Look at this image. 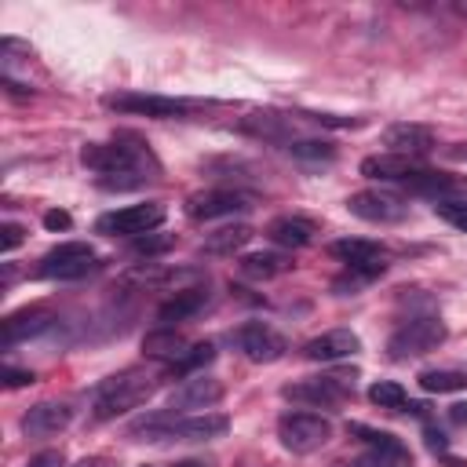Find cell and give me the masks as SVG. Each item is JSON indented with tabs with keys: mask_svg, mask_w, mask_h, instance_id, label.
Here are the masks:
<instances>
[{
	"mask_svg": "<svg viewBox=\"0 0 467 467\" xmlns=\"http://www.w3.org/2000/svg\"><path fill=\"white\" fill-rule=\"evenodd\" d=\"M80 164H88L91 171H99V186L106 190H131L139 186L146 175V164H150V153L142 146H124V139L117 142H88L80 150Z\"/></svg>",
	"mask_w": 467,
	"mask_h": 467,
	"instance_id": "6da1fadb",
	"label": "cell"
},
{
	"mask_svg": "<svg viewBox=\"0 0 467 467\" xmlns=\"http://www.w3.org/2000/svg\"><path fill=\"white\" fill-rule=\"evenodd\" d=\"M153 376H142V372H120L113 379H106L95 394V420H113L128 409H139L150 394H153Z\"/></svg>",
	"mask_w": 467,
	"mask_h": 467,
	"instance_id": "7a4b0ae2",
	"label": "cell"
},
{
	"mask_svg": "<svg viewBox=\"0 0 467 467\" xmlns=\"http://www.w3.org/2000/svg\"><path fill=\"white\" fill-rule=\"evenodd\" d=\"M441 343H445V321L441 317H412L387 339V354H390V361H409V358L431 354Z\"/></svg>",
	"mask_w": 467,
	"mask_h": 467,
	"instance_id": "3957f363",
	"label": "cell"
},
{
	"mask_svg": "<svg viewBox=\"0 0 467 467\" xmlns=\"http://www.w3.org/2000/svg\"><path fill=\"white\" fill-rule=\"evenodd\" d=\"M277 438L288 452L306 456V452H317L332 438V423L317 412H285L277 420Z\"/></svg>",
	"mask_w": 467,
	"mask_h": 467,
	"instance_id": "277c9868",
	"label": "cell"
},
{
	"mask_svg": "<svg viewBox=\"0 0 467 467\" xmlns=\"http://www.w3.org/2000/svg\"><path fill=\"white\" fill-rule=\"evenodd\" d=\"M91 270H95V248L84 241H62L36 263V277L47 281H77Z\"/></svg>",
	"mask_w": 467,
	"mask_h": 467,
	"instance_id": "5b68a950",
	"label": "cell"
},
{
	"mask_svg": "<svg viewBox=\"0 0 467 467\" xmlns=\"http://www.w3.org/2000/svg\"><path fill=\"white\" fill-rule=\"evenodd\" d=\"M161 223H164V204L146 201V204H128V208L109 212V215H99L95 230L109 234V237H142V234H153Z\"/></svg>",
	"mask_w": 467,
	"mask_h": 467,
	"instance_id": "8992f818",
	"label": "cell"
},
{
	"mask_svg": "<svg viewBox=\"0 0 467 467\" xmlns=\"http://www.w3.org/2000/svg\"><path fill=\"white\" fill-rule=\"evenodd\" d=\"M347 212L365 223H401L409 215V201L390 190H358L347 197Z\"/></svg>",
	"mask_w": 467,
	"mask_h": 467,
	"instance_id": "52a82bcc",
	"label": "cell"
},
{
	"mask_svg": "<svg viewBox=\"0 0 467 467\" xmlns=\"http://www.w3.org/2000/svg\"><path fill=\"white\" fill-rule=\"evenodd\" d=\"M106 106L109 109H120V113H135V117H182L193 109V102H182V99H168V95H135V91H124V95H106Z\"/></svg>",
	"mask_w": 467,
	"mask_h": 467,
	"instance_id": "ba28073f",
	"label": "cell"
},
{
	"mask_svg": "<svg viewBox=\"0 0 467 467\" xmlns=\"http://www.w3.org/2000/svg\"><path fill=\"white\" fill-rule=\"evenodd\" d=\"M234 339H237V347L244 350V358L255 361V365H270V361L285 358V350H288L285 336H277V332H274L270 325H263V321H248V325H241Z\"/></svg>",
	"mask_w": 467,
	"mask_h": 467,
	"instance_id": "9c48e42d",
	"label": "cell"
},
{
	"mask_svg": "<svg viewBox=\"0 0 467 467\" xmlns=\"http://www.w3.org/2000/svg\"><path fill=\"white\" fill-rule=\"evenodd\" d=\"M328 252H332L339 263H347L350 274H358V277H365V281H372V277H379V274L387 270L379 244L361 241V237H343V241H336Z\"/></svg>",
	"mask_w": 467,
	"mask_h": 467,
	"instance_id": "30bf717a",
	"label": "cell"
},
{
	"mask_svg": "<svg viewBox=\"0 0 467 467\" xmlns=\"http://www.w3.org/2000/svg\"><path fill=\"white\" fill-rule=\"evenodd\" d=\"M350 387H354V372L350 376H317V379L288 383L281 394L292 398V401H303V405H339Z\"/></svg>",
	"mask_w": 467,
	"mask_h": 467,
	"instance_id": "8fae6325",
	"label": "cell"
},
{
	"mask_svg": "<svg viewBox=\"0 0 467 467\" xmlns=\"http://www.w3.org/2000/svg\"><path fill=\"white\" fill-rule=\"evenodd\" d=\"M405 186L420 197H431L434 204L438 201H467V175H449V171H427L420 168L416 175L405 179Z\"/></svg>",
	"mask_w": 467,
	"mask_h": 467,
	"instance_id": "7c38bea8",
	"label": "cell"
},
{
	"mask_svg": "<svg viewBox=\"0 0 467 467\" xmlns=\"http://www.w3.org/2000/svg\"><path fill=\"white\" fill-rule=\"evenodd\" d=\"M244 208H252V197L241 190H204V193H193L186 201L190 219H219V215H234Z\"/></svg>",
	"mask_w": 467,
	"mask_h": 467,
	"instance_id": "4fadbf2b",
	"label": "cell"
},
{
	"mask_svg": "<svg viewBox=\"0 0 467 467\" xmlns=\"http://www.w3.org/2000/svg\"><path fill=\"white\" fill-rule=\"evenodd\" d=\"M383 146H387V153H398V157H412L416 161V157H423V153L434 150V135L423 124H390L383 131Z\"/></svg>",
	"mask_w": 467,
	"mask_h": 467,
	"instance_id": "5bb4252c",
	"label": "cell"
},
{
	"mask_svg": "<svg viewBox=\"0 0 467 467\" xmlns=\"http://www.w3.org/2000/svg\"><path fill=\"white\" fill-rule=\"evenodd\" d=\"M69 420H73L69 405H62V401H36L22 416V431H26V438H51V434L66 431Z\"/></svg>",
	"mask_w": 467,
	"mask_h": 467,
	"instance_id": "9a60e30c",
	"label": "cell"
},
{
	"mask_svg": "<svg viewBox=\"0 0 467 467\" xmlns=\"http://www.w3.org/2000/svg\"><path fill=\"white\" fill-rule=\"evenodd\" d=\"M358 350H361V339L350 328H332V332L314 336L303 347V358H310V361H343V358H350Z\"/></svg>",
	"mask_w": 467,
	"mask_h": 467,
	"instance_id": "2e32d148",
	"label": "cell"
},
{
	"mask_svg": "<svg viewBox=\"0 0 467 467\" xmlns=\"http://www.w3.org/2000/svg\"><path fill=\"white\" fill-rule=\"evenodd\" d=\"M51 325H55V317H51L44 306H26V310H15V314L4 317L0 339H4V347H11V343H18V339H33V336L47 332Z\"/></svg>",
	"mask_w": 467,
	"mask_h": 467,
	"instance_id": "e0dca14e",
	"label": "cell"
},
{
	"mask_svg": "<svg viewBox=\"0 0 467 467\" xmlns=\"http://www.w3.org/2000/svg\"><path fill=\"white\" fill-rule=\"evenodd\" d=\"M223 398V383L212 376H190L182 387L171 390V409H212Z\"/></svg>",
	"mask_w": 467,
	"mask_h": 467,
	"instance_id": "ac0fdd59",
	"label": "cell"
},
{
	"mask_svg": "<svg viewBox=\"0 0 467 467\" xmlns=\"http://www.w3.org/2000/svg\"><path fill=\"white\" fill-rule=\"evenodd\" d=\"M314 234H317V226L310 223V219H303V215H277V219H270V226H266V237L277 244V248H306L310 241H314Z\"/></svg>",
	"mask_w": 467,
	"mask_h": 467,
	"instance_id": "d6986e66",
	"label": "cell"
},
{
	"mask_svg": "<svg viewBox=\"0 0 467 467\" xmlns=\"http://www.w3.org/2000/svg\"><path fill=\"white\" fill-rule=\"evenodd\" d=\"M230 420L223 412H201V416H171V438H186V441H208L226 434Z\"/></svg>",
	"mask_w": 467,
	"mask_h": 467,
	"instance_id": "ffe728a7",
	"label": "cell"
},
{
	"mask_svg": "<svg viewBox=\"0 0 467 467\" xmlns=\"http://www.w3.org/2000/svg\"><path fill=\"white\" fill-rule=\"evenodd\" d=\"M416 161L412 157H398V153H376L361 161V175L365 179H379V182H405L409 175H416Z\"/></svg>",
	"mask_w": 467,
	"mask_h": 467,
	"instance_id": "44dd1931",
	"label": "cell"
},
{
	"mask_svg": "<svg viewBox=\"0 0 467 467\" xmlns=\"http://www.w3.org/2000/svg\"><path fill=\"white\" fill-rule=\"evenodd\" d=\"M208 303V288H182V292H175L171 299H164L161 306H157V321H164V328H171L175 321H190L201 306Z\"/></svg>",
	"mask_w": 467,
	"mask_h": 467,
	"instance_id": "7402d4cb",
	"label": "cell"
},
{
	"mask_svg": "<svg viewBox=\"0 0 467 467\" xmlns=\"http://www.w3.org/2000/svg\"><path fill=\"white\" fill-rule=\"evenodd\" d=\"M237 270L244 277H252V281H270L277 274H288L292 270V259L288 255H277V252H252V255H244L237 263Z\"/></svg>",
	"mask_w": 467,
	"mask_h": 467,
	"instance_id": "603a6c76",
	"label": "cell"
},
{
	"mask_svg": "<svg viewBox=\"0 0 467 467\" xmlns=\"http://www.w3.org/2000/svg\"><path fill=\"white\" fill-rule=\"evenodd\" d=\"M142 354L157 361H179L186 354V339L175 328H153L142 336Z\"/></svg>",
	"mask_w": 467,
	"mask_h": 467,
	"instance_id": "cb8c5ba5",
	"label": "cell"
},
{
	"mask_svg": "<svg viewBox=\"0 0 467 467\" xmlns=\"http://www.w3.org/2000/svg\"><path fill=\"white\" fill-rule=\"evenodd\" d=\"M248 241H252V226L237 223V226H223V230L208 234V237H204V252H212V255H234V252H241Z\"/></svg>",
	"mask_w": 467,
	"mask_h": 467,
	"instance_id": "d4e9b609",
	"label": "cell"
},
{
	"mask_svg": "<svg viewBox=\"0 0 467 467\" xmlns=\"http://www.w3.org/2000/svg\"><path fill=\"white\" fill-rule=\"evenodd\" d=\"M368 467H412V452H409V445H401L394 434H387L379 445H372Z\"/></svg>",
	"mask_w": 467,
	"mask_h": 467,
	"instance_id": "484cf974",
	"label": "cell"
},
{
	"mask_svg": "<svg viewBox=\"0 0 467 467\" xmlns=\"http://www.w3.org/2000/svg\"><path fill=\"white\" fill-rule=\"evenodd\" d=\"M420 387L427 394H452L467 387V372H452V368H423L420 372Z\"/></svg>",
	"mask_w": 467,
	"mask_h": 467,
	"instance_id": "4316f807",
	"label": "cell"
},
{
	"mask_svg": "<svg viewBox=\"0 0 467 467\" xmlns=\"http://www.w3.org/2000/svg\"><path fill=\"white\" fill-rule=\"evenodd\" d=\"M212 358H215L212 343H193V347H186V354L179 361H171V376H197V368H204Z\"/></svg>",
	"mask_w": 467,
	"mask_h": 467,
	"instance_id": "83f0119b",
	"label": "cell"
},
{
	"mask_svg": "<svg viewBox=\"0 0 467 467\" xmlns=\"http://www.w3.org/2000/svg\"><path fill=\"white\" fill-rule=\"evenodd\" d=\"M368 398H372V405H379V409H405V387L394 383V379L372 383V387H368Z\"/></svg>",
	"mask_w": 467,
	"mask_h": 467,
	"instance_id": "f1b7e54d",
	"label": "cell"
},
{
	"mask_svg": "<svg viewBox=\"0 0 467 467\" xmlns=\"http://www.w3.org/2000/svg\"><path fill=\"white\" fill-rule=\"evenodd\" d=\"M288 153L299 157V161H332L336 146L325 142V139H299V142H288Z\"/></svg>",
	"mask_w": 467,
	"mask_h": 467,
	"instance_id": "f546056e",
	"label": "cell"
},
{
	"mask_svg": "<svg viewBox=\"0 0 467 467\" xmlns=\"http://www.w3.org/2000/svg\"><path fill=\"white\" fill-rule=\"evenodd\" d=\"M175 244V237L171 234H142V237H131V252L135 255H161V252H168Z\"/></svg>",
	"mask_w": 467,
	"mask_h": 467,
	"instance_id": "4dcf8cb0",
	"label": "cell"
},
{
	"mask_svg": "<svg viewBox=\"0 0 467 467\" xmlns=\"http://www.w3.org/2000/svg\"><path fill=\"white\" fill-rule=\"evenodd\" d=\"M434 215H441L449 226H456V230L467 234V201H438L434 204Z\"/></svg>",
	"mask_w": 467,
	"mask_h": 467,
	"instance_id": "1f68e13d",
	"label": "cell"
},
{
	"mask_svg": "<svg viewBox=\"0 0 467 467\" xmlns=\"http://www.w3.org/2000/svg\"><path fill=\"white\" fill-rule=\"evenodd\" d=\"M22 241H26V230H22L18 223H0V252H4V255L15 252Z\"/></svg>",
	"mask_w": 467,
	"mask_h": 467,
	"instance_id": "d6a6232c",
	"label": "cell"
},
{
	"mask_svg": "<svg viewBox=\"0 0 467 467\" xmlns=\"http://www.w3.org/2000/svg\"><path fill=\"white\" fill-rule=\"evenodd\" d=\"M44 226H47V230H69V226H73V219H69V212L51 208V212H44Z\"/></svg>",
	"mask_w": 467,
	"mask_h": 467,
	"instance_id": "836d02e7",
	"label": "cell"
},
{
	"mask_svg": "<svg viewBox=\"0 0 467 467\" xmlns=\"http://www.w3.org/2000/svg\"><path fill=\"white\" fill-rule=\"evenodd\" d=\"M29 467H66V460H62L58 449H44V452H36V456L29 460Z\"/></svg>",
	"mask_w": 467,
	"mask_h": 467,
	"instance_id": "e575fe53",
	"label": "cell"
},
{
	"mask_svg": "<svg viewBox=\"0 0 467 467\" xmlns=\"http://www.w3.org/2000/svg\"><path fill=\"white\" fill-rule=\"evenodd\" d=\"M26 383H33V372H26V368H4V387H26Z\"/></svg>",
	"mask_w": 467,
	"mask_h": 467,
	"instance_id": "d590c367",
	"label": "cell"
},
{
	"mask_svg": "<svg viewBox=\"0 0 467 467\" xmlns=\"http://www.w3.org/2000/svg\"><path fill=\"white\" fill-rule=\"evenodd\" d=\"M423 438H427V449H431V452H438V456H445V449H449V441H445V434H438L434 427H427V434H423Z\"/></svg>",
	"mask_w": 467,
	"mask_h": 467,
	"instance_id": "8d00e7d4",
	"label": "cell"
},
{
	"mask_svg": "<svg viewBox=\"0 0 467 467\" xmlns=\"http://www.w3.org/2000/svg\"><path fill=\"white\" fill-rule=\"evenodd\" d=\"M449 420H452L456 427H467V401H456V405H449Z\"/></svg>",
	"mask_w": 467,
	"mask_h": 467,
	"instance_id": "74e56055",
	"label": "cell"
},
{
	"mask_svg": "<svg viewBox=\"0 0 467 467\" xmlns=\"http://www.w3.org/2000/svg\"><path fill=\"white\" fill-rule=\"evenodd\" d=\"M73 467H109V460H106V456H84V460H77Z\"/></svg>",
	"mask_w": 467,
	"mask_h": 467,
	"instance_id": "f35d334b",
	"label": "cell"
},
{
	"mask_svg": "<svg viewBox=\"0 0 467 467\" xmlns=\"http://www.w3.org/2000/svg\"><path fill=\"white\" fill-rule=\"evenodd\" d=\"M175 467H204V463H197V460H179Z\"/></svg>",
	"mask_w": 467,
	"mask_h": 467,
	"instance_id": "ab89813d",
	"label": "cell"
},
{
	"mask_svg": "<svg viewBox=\"0 0 467 467\" xmlns=\"http://www.w3.org/2000/svg\"><path fill=\"white\" fill-rule=\"evenodd\" d=\"M456 15H463V18H467V0H460V4H456Z\"/></svg>",
	"mask_w": 467,
	"mask_h": 467,
	"instance_id": "60d3db41",
	"label": "cell"
},
{
	"mask_svg": "<svg viewBox=\"0 0 467 467\" xmlns=\"http://www.w3.org/2000/svg\"><path fill=\"white\" fill-rule=\"evenodd\" d=\"M142 467H150V463H142Z\"/></svg>",
	"mask_w": 467,
	"mask_h": 467,
	"instance_id": "b9f144b4",
	"label": "cell"
}]
</instances>
